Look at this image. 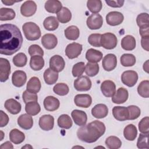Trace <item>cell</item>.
<instances>
[{
	"label": "cell",
	"instance_id": "obj_39",
	"mask_svg": "<svg viewBox=\"0 0 149 149\" xmlns=\"http://www.w3.org/2000/svg\"><path fill=\"white\" fill-rule=\"evenodd\" d=\"M73 122L70 117L67 114L61 115L58 119V125L59 127L68 129L72 126Z\"/></svg>",
	"mask_w": 149,
	"mask_h": 149
},
{
	"label": "cell",
	"instance_id": "obj_59",
	"mask_svg": "<svg viewBox=\"0 0 149 149\" xmlns=\"http://www.w3.org/2000/svg\"><path fill=\"white\" fill-rule=\"evenodd\" d=\"M0 148H13V147L11 144V143H10L9 141H6L5 143L1 144V146H0Z\"/></svg>",
	"mask_w": 149,
	"mask_h": 149
},
{
	"label": "cell",
	"instance_id": "obj_19",
	"mask_svg": "<svg viewBox=\"0 0 149 149\" xmlns=\"http://www.w3.org/2000/svg\"><path fill=\"white\" fill-rule=\"evenodd\" d=\"M112 114L115 119L119 121L128 120L129 113L127 107L116 106L112 109Z\"/></svg>",
	"mask_w": 149,
	"mask_h": 149
},
{
	"label": "cell",
	"instance_id": "obj_35",
	"mask_svg": "<svg viewBox=\"0 0 149 149\" xmlns=\"http://www.w3.org/2000/svg\"><path fill=\"white\" fill-rule=\"evenodd\" d=\"M56 15L58 21L61 23H66L69 22L72 18L71 12L66 7H63Z\"/></svg>",
	"mask_w": 149,
	"mask_h": 149
},
{
	"label": "cell",
	"instance_id": "obj_36",
	"mask_svg": "<svg viewBox=\"0 0 149 149\" xmlns=\"http://www.w3.org/2000/svg\"><path fill=\"white\" fill-rule=\"evenodd\" d=\"M44 28L48 31H54L59 26V22L54 16H49L45 19L43 22Z\"/></svg>",
	"mask_w": 149,
	"mask_h": 149
},
{
	"label": "cell",
	"instance_id": "obj_5",
	"mask_svg": "<svg viewBox=\"0 0 149 149\" xmlns=\"http://www.w3.org/2000/svg\"><path fill=\"white\" fill-rule=\"evenodd\" d=\"M138 74L134 70H126L121 76L122 82L128 87H133L137 83Z\"/></svg>",
	"mask_w": 149,
	"mask_h": 149
},
{
	"label": "cell",
	"instance_id": "obj_52",
	"mask_svg": "<svg viewBox=\"0 0 149 149\" xmlns=\"http://www.w3.org/2000/svg\"><path fill=\"white\" fill-rule=\"evenodd\" d=\"M101 34L98 33H94L91 34L88 37V43L95 47H100L101 43H100V38H101Z\"/></svg>",
	"mask_w": 149,
	"mask_h": 149
},
{
	"label": "cell",
	"instance_id": "obj_51",
	"mask_svg": "<svg viewBox=\"0 0 149 149\" xmlns=\"http://www.w3.org/2000/svg\"><path fill=\"white\" fill-rule=\"evenodd\" d=\"M22 98L24 102L27 104L31 101H37L38 97L36 93L26 90L22 94Z\"/></svg>",
	"mask_w": 149,
	"mask_h": 149
},
{
	"label": "cell",
	"instance_id": "obj_4",
	"mask_svg": "<svg viewBox=\"0 0 149 149\" xmlns=\"http://www.w3.org/2000/svg\"><path fill=\"white\" fill-rule=\"evenodd\" d=\"M101 46L107 49H112L116 47L118 39L112 33H106L101 35L100 38Z\"/></svg>",
	"mask_w": 149,
	"mask_h": 149
},
{
	"label": "cell",
	"instance_id": "obj_31",
	"mask_svg": "<svg viewBox=\"0 0 149 149\" xmlns=\"http://www.w3.org/2000/svg\"><path fill=\"white\" fill-rule=\"evenodd\" d=\"M30 68L34 70H40L44 66V60L42 56L34 55L31 56L30 61Z\"/></svg>",
	"mask_w": 149,
	"mask_h": 149
},
{
	"label": "cell",
	"instance_id": "obj_42",
	"mask_svg": "<svg viewBox=\"0 0 149 149\" xmlns=\"http://www.w3.org/2000/svg\"><path fill=\"white\" fill-rule=\"evenodd\" d=\"M120 63L125 67L132 66L136 63V58L133 54H124L120 57Z\"/></svg>",
	"mask_w": 149,
	"mask_h": 149
},
{
	"label": "cell",
	"instance_id": "obj_38",
	"mask_svg": "<svg viewBox=\"0 0 149 149\" xmlns=\"http://www.w3.org/2000/svg\"><path fill=\"white\" fill-rule=\"evenodd\" d=\"M15 16V12L12 9L2 8L0 9V20L1 21L13 20Z\"/></svg>",
	"mask_w": 149,
	"mask_h": 149
},
{
	"label": "cell",
	"instance_id": "obj_25",
	"mask_svg": "<svg viewBox=\"0 0 149 149\" xmlns=\"http://www.w3.org/2000/svg\"><path fill=\"white\" fill-rule=\"evenodd\" d=\"M17 124L22 129L29 130L33 127V119L28 113H24L18 118Z\"/></svg>",
	"mask_w": 149,
	"mask_h": 149
},
{
	"label": "cell",
	"instance_id": "obj_43",
	"mask_svg": "<svg viewBox=\"0 0 149 149\" xmlns=\"http://www.w3.org/2000/svg\"><path fill=\"white\" fill-rule=\"evenodd\" d=\"M137 92L139 94L144 98H148L149 97V81H142L137 87Z\"/></svg>",
	"mask_w": 149,
	"mask_h": 149
},
{
	"label": "cell",
	"instance_id": "obj_8",
	"mask_svg": "<svg viewBox=\"0 0 149 149\" xmlns=\"http://www.w3.org/2000/svg\"><path fill=\"white\" fill-rule=\"evenodd\" d=\"M82 51V45L77 43L72 42L68 44L65 49L66 55L69 59H74L77 58Z\"/></svg>",
	"mask_w": 149,
	"mask_h": 149
},
{
	"label": "cell",
	"instance_id": "obj_20",
	"mask_svg": "<svg viewBox=\"0 0 149 149\" xmlns=\"http://www.w3.org/2000/svg\"><path fill=\"white\" fill-rule=\"evenodd\" d=\"M71 116L75 124L78 126H84L86 125L87 120V116L85 112L74 109L71 113Z\"/></svg>",
	"mask_w": 149,
	"mask_h": 149
},
{
	"label": "cell",
	"instance_id": "obj_34",
	"mask_svg": "<svg viewBox=\"0 0 149 149\" xmlns=\"http://www.w3.org/2000/svg\"><path fill=\"white\" fill-rule=\"evenodd\" d=\"M65 37L70 40H77L80 35L79 28L76 26H70L65 30Z\"/></svg>",
	"mask_w": 149,
	"mask_h": 149
},
{
	"label": "cell",
	"instance_id": "obj_32",
	"mask_svg": "<svg viewBox=\"0 0 149 149\" xmlns=\"http://www.w3.org/2000/svg\"><path fill=\"white\" fill-rule=\"evenodd\" d=\"M41 87V84L39 79L37 77H32L29 80L27 84L26 88L27 90L33 92L34 93H37L39 92Z\"/></svg>",
	"mask_w": 149,
	"mask_h": 149
},
{
	"label": "cell",
	"instance_id": "obj_12",
	"mask_svg": "<svg viewBox=\"0 0 149 149\" xmlns=\"http://www.w3.org/2000/svg\"><path fill=\"white\" fill-rule=\"evenodd\" d=\"M37 5L33 1H25L20 7V13L25 17L33 16L36 12Z\"/></svg>",
	"mask_w": 149,
	"mask_h": 149
},
{
	"label": "cell",
	"instance_id": "obj_16",
	"mask_svg": "<svg viewBox=\"0 0 149 149\" xmlns=\"http://www.w3.org/2000/svg\"><path fill=\"white\" fill-rule=\"evenodd\" d=\"M74 102L76 106L87 108L91 105L92 98L89 94H77L74 97Z\"/></svg>",
	"mask_w": 149,
	"mask_h": 149
},
{
	"label": "cell",
	"instance_id": "obj_7",
	"mask_svg": "<svg viewBox=\"0 0 149 149\" xmlns=\"http://www.w3.org/2000/svg\"><path fill=\"white\" fill-rule=\"evenodd\" d=\"M87 27L91 30H97L101 27L103 24L102 17L98 13L91 14L86 21Z\"/></svg>",
	"mask_w": 149,
	"mask_h": 149
},
{
	"label": "cell",
	"instance_id": "obj_54",
	"mask_svg": "<svg viewBox=\"0 0 149 149\" xmlns=\"http://www.w3.org/2000/svg\"><path fill=\"white\" fill-rule=\"evenodd\" d=\"M149 118L146 116L143 118L139 123V131L142 133H149V127H148Z\"/></svg>",
	"mask_w": 149,
	"mask_h": 149
},
{
	"label": "cell",
	"instance_id": "obj_14",
	"mask_svg": "<svg viewBox=\"0 0 149 149\" xmlns=\"http://www.w3.org/2000/svg\"><path fill=\"white\" fill-rule=\"evenodd\" d=\"M101 90L107 97H112L116 92V86L111 80H105L101 84Z\"/></svg>",
	"mask_w": 149,
	"mask_h": 149
},
{
	"label": "cell",
	"instance_id": "obj_53",
	"mask_svg": "<svg viewBox=\"0 0 149 149\" xmlns=\"http://www.w3.org/2000/svg\"><path fill=\"white\" fill-rule=\"evenodd\" d=\"M29 54L31 56L34 55H40L43 56L44 55V51L43 49L37 44H33L31 45L29 48Z\"/></svg>",
	"mask_w": 149,
	"mask_h": 149
},
{
	"label": "cell",
	"instance_id": "obj_50",
	"mask_svg": "<svg viewBox=\"0 0 149 149\" xmlns=\"http://www.w3.org/2000/svg\"><path fill=\"white\" fill-rule=\"evenodd\" d=\"M85 70V65L83 62L74 64L72 68V73L74 77H80Z\"/></svg>",
	"mask_w": 149,
	"mask_h": 149
},
{
	"label": "cell",
	"instance_id": "obj_56",
	"mask_svg": "<svg viewBox=\"0 0 149 149\" xmlns=\"http://www.w3.org/2000/svg\"><path fill=\"white\" fill-rule=\"evenodd\" d=\"M1 114V123H0V127H2L5 126L9 122V117L8 115L5 113L3 111H0Z\"/></svg>",
	"mask_w": 149,
	"mask_h": 149
},
{
	"label": "cell",
	"instance_id": "obj_26",
	"mask_svg": "<svg viewBox=\"0 0 149 149\" xmlns=\"http://www.w3.org/2000/svg\"><path fill=\"white\" fill-rule=\"evenodd\" d=\"M62 8V3L58 0H48L45 3V9L49 13H58Z\"/></svg>",
	"mask_w": 149,
	"mask_h": 149
},
{
	"label": "cell",
	"instance_id": "obj_62",
	"mask_svg": "<svg viewBox=\"0 0 149 149\" xmlns=\"http://www.w3.org/2000/svg\"><path fill=\"white\" fill-rule=\"evenodd\" d=\"M1 133H2V137H1V140H2V139H3V132L2 131H1Z\"/></svg>",
	"mask_w": 149,
	"mask_h": 149
},
{
	"label": "cell",
	"instance_id": "obj_15",
	"mask_svg": "<svg viewBox=\"0 0 149 149\" xmlns=\"http://www.w3.org/2000/svg\"><path fill=\"white\" fill-rule=\"evenodd\" d=\"M38 124L42 130H51L54 127V118L51 115H44L40 118Z\"/></svg>",
	"mask_w": 149,
	"mask_h": 149
},
{
	"label": "cell",
	"instance_id": "obj_46",
	"mask_svg": "<svg viewBox=\"0 0 149 149\" xmlns=\"http://www.w3.org/2000/svg\"><path fill=\"white\" fill-rule=\"evenodd\" d=\"M54 92L61 96H63L66 94L69 91V88L68 86L63 83H57L53 88Z\"/></svg>",
	"mask_w": 149,
	"mask_h": 149
},
{
	"label": "cell",
	"instance_id": "obj_58",
	"mask_svg": "<svg viewBox=\"0 0 149 149\" xmlns=\"http://www.w3.org/2000/svg\"><path fill=\"white\" fill-rule=\"evenodd\" d=\"M148 40L149 37H141V44L143 48L147 51H148Z\"/></svg>",
	"mask_w": 149,
	"mask_h": 149
},
{
	"label": "cell",
	"instance_id": "obj_24",
	"mask_svg": "<svg viewBox=\"0 0 149 149\" xmlns=\"http://www.w3.org/2000/svg\"><path fill=\"white\" fill-rule=\"evenodd\" d=\"M60 105L58 99L54 96H48L44 100V108L48 111H54L57 110Z\"/></svg>",
	"mask_w": 149,
	"mask_h": 149
},
{
	"label": "cell",
	"instance_id": "obj_6",
	"mask_svg": "<svg viewBox=\"0 0 149 149\" xmlns=\"http://www.w3.org/2000/svg\"><path fill=\"white\" fill-rule=\"evenodd\" d=\"M74 87L79 91H88L91 87V81L87 76H81L74 80Z\"/></svg>",
	"mask_w": 149,
	"mask_h": 149
},
{
	"label": "cell",
	"instance_id": "obj_33",
	"mask_svg": "<svg viewBox=\"0 0 149 149\" xmlns=\"http://www.w3.org/2000/svg\"><path fill=\"white\" fill-rule=\"evenodd\" d=\"M9 139L14 144H19L24 140L25 135L18 129H13L9 133Z\"/></svg>",
	"mask_w": 149,
	"mask_h": 149
},
{
	"label": "cell",
	"instance_id": "obj_13",
	"mask_svg": "<svg viewBox=\"0 0 149 149\" xmlns=\"http://www.w3.org/2000/svg\"><path fill=\"white\" fill-rule=\"evenodd\" d=\"M102 67L106 71H111L113 70L117 65L116 56L113 54H108L106 55L102 62Z\"/></svg>",
	"mask_w": 149,
	"mask_h": 149
},
{
	"label": "cell",
	"instance_id": "obj_55",
	"mask_svg": "<svg viewBox=\"0 0 149 149\" xmlns=\"http://www.w3.org/2000/svg\"><path fill=\"white\" fill-rule=\"evenodd\" d=\"M106 3L112 8H120L123 6L125 1H120V0H116V1H105Z\"/></svg>",
	"mask_w": 149,
	"mask_h": 149
},
{
	"label": "cell",
	"instance_id": "obj_44",
	"mask_svg": "<svg viewBox=\"0 0 149 149\" xmlns=\"http://www.w3.org/2000/svg\"><path fill=\"white\" fill-rule=\"evenodd\" d=\"M85 72L90 77L95 76L99 72V65L96 63L88 62L86 65Z\"/></svg>",
	"mask_w": 149,
	"mask_h": 149
},
{
	"label": "cell",
	"instance_id": "obj_2",
	"mask_svg": "<svg viewBox=\"0 0 149 149\" xmlns=\"http://www.w3.org/2000/svg\"><path fill=\"white\" fill-rule=\"evenodd\" d=\"M105 132V126L99 120H94L86 125L82 126L77 131V136L82 141L92 143L95 142Z\"/></svg>",
	"mask_w": 149,
	"mask_h": 149
},
{
	"label": "cell",
	"instance_id": "obj_47",
	"mask_svg": "<svg viewBox=\"0 0 149 149\" xmlns=\"http://www.w3.org/2000/svg\"><path fill=\"white\" fill-rule=\"evenodd\" d=\"M137 26L141 28L146 26H149V16L147 13H141L139 14L136 18Z\"/></svg>",
	"mask_w": 149,
	"mask_h": 149
},
{
	"label": "cell",
	"instance_id": "obj_22",
	"mask_svg": "<svg viewBox=\"0 0 149 149\" xmlns=\"http://www.w3.org/2000/svg\"><path fill=\"white\" fill-rule=\"evenodd\" d=\"M108 108L107 106L103 104L95 105L91 109L92 115L97 119H102L107 116Z\"/></svg>",
	"mask_w": 149,
	"mask_h": 149
},
{
	"label": "cell",
	"instance_id": "obj_40",
	"mask_svg": "<svg viewBox=\"0 0 149 149\" xmlns=\"http://www.w3.org/2000/svg\"><path fill=\"white\" fill-rule=\"evenodd\" d=\"M105 143L107 147L109 149H118L122 146L121 140L118 137L114 136L107 137Z\"/></svg>",
	"mask_w": 149,
	"mask_h": 149
},
{
	"label": "cell",
	"instance_id": "obj_27",
	"mask_svg": "<svg viewBox=\"0 0 149 149\" xmlns=\"http://www.w3.org/2000/svg\"><path fill=\"white\" fill-rule=\"evenodd\" d=\"M86 58L89 62H99L102 58V53L93 48L88 49L86 54Z\"/></svg>",
	"mask_w": 149,
	"mask_h": 149
},
{
	"label": "cell",
	"instance_id": "obj_61",
	"mask_svg": "<svg viewBox=\"0 0 149 149\" xmlns=\"http://www.w3.org/2000/svg\"><path fill=\"white\" fill-rule=\"evenodd\" d=\"M143 69L147 73H148V60H147L143 65Z\"/></svg>",
	"mask_w": 149,
	"mask_h": 149
},
{
	"label": "cell",
	"instance_id": "obj_45",
	"mask_svg": "<svg viewBox=\"0 0 149 149\" xmlns=\"http://www.w3.org/2000/svg\"><path fill=\"white\" fill-rule=\"evenodd\" d=\"M27 56L23 52L16 54L13 58V63L17 67L24 66L27 63Z\"/></svg>",
	"mask_w": 149,
	"mask_h": 149
},
{
	"label": "cell",
	"instance_id": "obj_28",
	"mask_svg": "<svg viewBox=\"0 0 149 149\" xmlns=\"http://www.w3.org/2000/svg\"><path fill=\"white\" fill-rule=\"evenodd\" d=\"M136 45V40L134 37L131 35H127L122 39L121 47L125 50H133L135 48Z\"/></svg>",
	"mask_w": 149,
	"mask_h": 149
},
{
	"label": "cell",
	"instance_id": "obj_60",
	"mask_svg": "<svg viewBox=\"0 0 149 149\" xmlns=\"http://www.w3.org/2000/svg\"><path fill=\"white\" fill-rule=\"evenodd\" d=\"M18 1H3V0H2V2L4 4H5L6 5H12L13 3L17 2Z\"/></svg>",
	"mask_w": 149,
	"mask_h": 149
},
{
	"label": "cell",
	"instance_id": "obj_9",
	"mask_svg": "<svg viewBox=\"0 0 149 149\" xmlns=\"http://www.w3.org/2000/svg\"><path fill=\"white\" fill-rule=\"evenodd\" d=\"M124 19L123 14L119 12L112 11L108 13L106 16V22L108 24L115 26L120 24Z\"/></svg>",
	"mask_w": 149,
	"mask_h": 149
},
{
	"label": "cell",
	"instance_id": "obj_3",
	"mask_svg": "<svg viewBox=\"0 0 149 149\" xmlns=\"http://www.w3.org/2000/svg\"><path fill=\"white\" fill-rule=\"evenodd\" d=\"M23 31L27 40L35 41L41 37V30L39 26L34 22H29L25 23L22 26Z\"/></svg>",
	"mask_w": 149,
	"mask_h": 149
},
{
	"label": "cell",
	"instance_id": "obj_18",
	"mask_svg": "<svg viewBox=\"0 0 149 149\" xmlns=\"http://www.w3.org/2000/svg\"><path fill=\"white\" fill-rule=\"evenodd\" d=\"M128 96L129 94L127 90L123 87H120L112 97V101L117 104H123L127 101Z\"/></svg>",
	"mask_w": 149,
	"mask_h": 149
},
{
	"label": "cell",
	"instance_id": "obj_10",
	"mask_svg": "<svg viewBox=\"0 0 149 149\" xmlns=\"http://www.w3.org/2000/svg\"><path fill=\"white\" fill-rule=\"evenodd\" d=\"M10 73V65L9 61L5 58H0V81H6Z\"/></svg>",
	"mask_w": 149,
	"mask_h": 149
},
{
	"label": "cell",
	"instance_id": "obj_49",
	"mask_svg": "<svg viewBox=\"0 0 149 149\" xmlns=\"http://www.w3.org/2000/svg\"><path fill=\"white\" fill-rule=\"evenodd\" d=\"M148 133L140 134L137 142V147L139 148H149L148 144Z\"/></svg>",
	"mask_w": 149,
	"mask_h": 149
},
{
	"label": "cell",
	"instance_id": "obj_41",
	"mask_svg": "<svg viewBox=\"0 0 149 149\" xmlns=\"http://www.w3.org/2000/svg\"><path fill=\"white\" fill-rule=\"evenodd\" d=\"M102 2L100 0H88L87 2V7L93 13H97L102 9Z\"/></svg>",
	"mask_w": 149,
	"mask_h": 149
},
{
	"label": "cell",
	"instance_id": "obj_23",
	"mask_svg": "<svg viewBox=\"0 0 149 149\" xmlns=\"http://www.w3.org/2000/svg\"><path fill=\"white\" fill-rule=\"evenodd\" d=\"M6 109L13 115H16L19 113L22 108L21 104L17 102L16 100L10 98L7 100L4 104Z\"/></svg>",
	"mask_w": 149,
	"mask_h": 149
},
{
	"label": "cell",
	"instance_id": "obj_30",
	"mask_svg": "<svg viewBox=\"0 0 149 149\" xmlns=\"http://www.w3.org/2000/svg\"><path fill=\"white\" fill-rule=\"evenodd\" d=\"M123 135L125 138L129 141L134 140L137 135L136 127L132 124L127 125L123 130Z\"/></svg>",
	"mask_w": 149,
	"mask_h": 149
},
{
	"label": "cell",
	"instance_id": "obj_1",
	"mask_svg": "<svg viewBox=\"0 0 149 149\" xmlns=\"http://www.w3.org/2000/svg\"><path fill=\"white\" fill-rule=\"evenodd\" d=\"M0 54L11 55L18 51L23 43V37L20 29L12 24L0 26Z\"/></svg>",
	"mask_w": 149,
	"mask_h": 149
},
{
	"label": "cell",
	"instance_id": "obj_17",
	"mask_svg": "<svg viewBox=\"0 0 149 149\" xmlns=\"http://www.w3.org/2000/svg\"><path fill=\"white\" fill-rule=\"evenodd\" d=\"M41 44L47 49H54L58 44V39L53 34H45L41 38Z\"/></svg>",
	"mask_w": 149,
	"mask_h": 149
},
{
	"label": "cell",
	"instance_id": "obj_57",
	"mask_svg": "<svg viewBox=\"0 0 149 149\" xmlns=\"http://www.w3.org/2000/svg\"><path fill=\"white\" fill-rule=\"evenodd\" d=\"M139 32L141 37H149V26H146L140 28Z\"/></svg>",
	"mask_w": 149,
	"mask_h": 149
},
{
	"label": "cell",
	"instance_id": "obj_29",
	"mask_svg": "<svg viewBox=\"0 0 149 149\" xmlns=\"http://www.w3.org/2000/svg\"><path fill=\"white\" fill-rule=\"evenodd\" d=\"M58 79V73L52 70L51 68L47 69L44 72V79L48 85L55 84Z\"/></svg>",
	"mask_w": 149,
	"mask_h": 149
},
{
	"label": "cell",
	"instance_id": "obj_48",
	"mask_svg": "<svg viewBox=\"0 0 149 149\" xmlns=\"http://www.w3.org/2000/svg\"><path fill=\"white\" fill-rule=\"evenodd\" d=\"M129 113L128 120H134L137 119L141 113L140 108L135 105H130L127 107Z\"/></svg>",
	"mask_w": 149,
	"mask_h": 149
},
{
	"label": "cell",
	"instance_id": "obj_11",
	"mask_svg": "<svg viewBox=\"0 0 149 149\" xmlns=\"http://www.w3.org/2000/svg\"><path fill=\"white\" fill-rule=\"evenodd\" d=\"M65 62L63 58L58 55L52 56L49 59V68L56 72H60L63 70Z\"/></svg>",
	"mask_w": 149,
	"mask_h": 149
},
{
	"label": "cell",
	"instance_id": "obj_37",
	"mask_svg": "<svg viewBox=\"0 0 149 149\" xmlns=\"http://www.w3.org/2000/svg\"><path fill=\"white\" fill-rule=\"evenodd\" d=\"M25 111L29 115L34 116L40 112L41 107L37 101H31L26 104Z\"/></svg>",
	"mask_w": 149,
	"mask_h": 149
},
{
	"label": "cell",
	"instance_id": "obj_21",
	"mask_svg": "<svg viewBox=\"0 0 149 149\" xmlns=\"http://www.w3.org/2000/svg\"><path fill=\"white\" fill-rule=\"evenodd\" d=\"M26 80V74L23 70H16L14 72L12 76L13 84L17 87H22L25 84Z\"/></svg>",
	"mask_w": 149,
	"mask_h": 149
}]
</instances>
